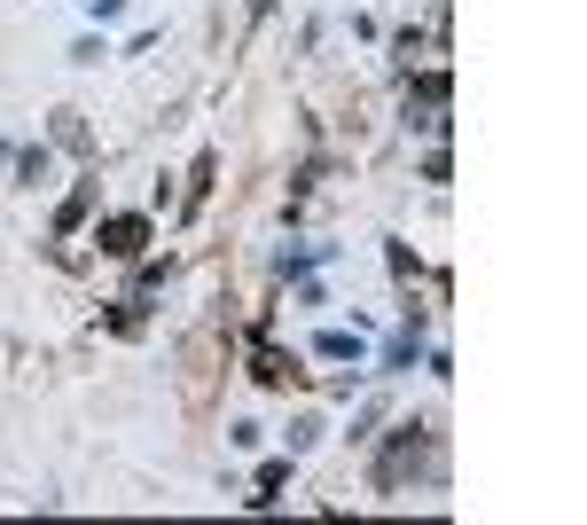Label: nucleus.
I'll return each mask as SVG.
<instances>
[{
  "label": "nucleus",
  "mask_w": 587,
  "mask_h": 525,
  "mask_svg": "<svg viewBox=\"0 0 587 525\" xmlns=\"http://www.w3.org/2000/svg\"><path fill=\"white\" fill-rule=\"evenodd\" d=\"M110 251H141V220H110Z\"/></svg>",
  "instance_id": "1"
}]
</instances>
